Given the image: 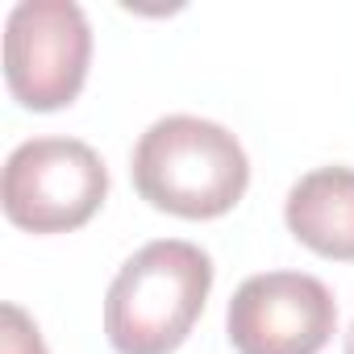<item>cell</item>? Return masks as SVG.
Here are the masks:
<instances>
[{
	"mask_svg": "<svg viewBox=\"0 0 354 354\" xmlns=\"http://www.w3.org/2000/svg\"><path fill=\"white\" fill-rule=\"evenodd\" d=\"M129 171L138 196L150 209L184 221L225 217L250 184V158L242 142L225 125L192 113L154 121L138 138Z\"/></svg>",
	"mask_w": 354,
	"mask_h": 354,
	"instance_id": "cell-1",
	"label": "cell"
},
{
	"mask_svg": "<svg viewBox=\"0 0 354 354\" xmlns=\"http://www.w3.org/2000/svg\"><path fill=\"white\" fill-rule=\"evenodd\" d=\"M109 196V171L80 138L21 142L0 180L5 217L30 234H67L96 217Z\"/></svg>",
	"mask_w": 354,
	"mask_h": 354,
	"instance_id": "cell-3",
	"label": "cell"
},
{
	"mask_svg": "<svg viewBox=\"0 0 354 354\" xmlns=\"http://www.w3.org/2000/svg\"><path fill=\"white\" fill-rule=\"evenodd\" d=\"M213 259L196 242L158 238L129 254L104 296V333L117 354L180 350L205 313Z\"/></svg>",
	"mask_w": 354,
	"mask_h": 354,
	"instance_id": "cell-2",
	"label": "cell"
},
{
	"mask_svg": "<svg viewBox=\"0 0 354 354\" xmlns=\"http://www.w3.org/2000/svg\"><path fill=\"white\" fill-rule=\"evenodd\" d=\"M346 354H354V325H350V333H346Z\"/></svg>",
	"mask_w": 354,
	"mask_h": 354,
	"instance_id": "cell-8",
	"label": "cell"
},
{
	"mask_svg": "<svg viewBox=\"0 0 354 354\" xmlns=\"http://www.w3.org/2000/svg\"><path fill=\"white\" fill-rule=\"evenodd\" d=\"M333 292L304 271L250 275L225 313V329L238 354H321L333 337Z\"/></svg>",
	"mask_w": 354,
	"mask_h": 354,
	"instance_id": "cell-5",
	"label": "cell"
},
{
	"mask_svg": "<svg viewBox=\"0 0 354 354\" xmlns=\"http://www.w3.org/2000/svg\"><path fill=\"white\" fill-rule=\"evenodd\" d=\"M0 354H46V342L21 304L0 308Z\"/></svg>",
	"mask_w": 354,
	"mask_h": 354,
	"instance_id": "cell-7",
	"label": "cell"
},
{
	"mask_svg": "<svg viewBox=\"0 0 354 354\" xmlns=\"http://www.w3.org/2000/svg\"><path fill=\"white\" fill-rule=\"evenodd\" d=\"M283 221L313 254L354 263V167H317L296 180Z\"/></svg>",
	"mask_w": 354,
	"mask_h": 354,
	"instance_id": "cell-6",
	"label": "cell"
},
{
	"mask_svg": "<svg viewBox=\"0 0 354 354\" xmlns=\"http://www.w3.org/2000/svg\"><path fill=\"white\" fill-rule=\"evenodd\" d=\"M92 59V26L75 0H21L5 21V84L21 109H67Z\"/></svg>",
	"mask_w": 354,
	"mask_h": 354,
	"instance_id": "cell-4",
	"label": "cell"
}]
</instances>
